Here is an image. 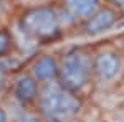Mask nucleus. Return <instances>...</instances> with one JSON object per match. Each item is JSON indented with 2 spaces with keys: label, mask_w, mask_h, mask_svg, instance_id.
I'll use <instances>...</instances> for the list:
<instances>
[{
  "label": "nucleus",
  "mask_w": 124,
  "mask_h": 122,
  "mask_svg": "<svg viewBox=\"0 0 124 122\" xmlns=\"http://www.w3.org/2000/svg\"><path fill=\"white\" fill-rule=\"evenodd\" d=\"M30 74L40 86L58 81V55L55 53H43L37 56L28 66Z\"/></svg>",
  "instance_id": "obj_8"
},
{
  "label": "nucleus",
  "mask_w": 124,
  "mask_h": 122,
  "mask_svg": "<svg viewBox=\"0 0 124 122\" xmlns=\"http://www.w3.org/2000/svg\"><path fill=\"white\" fill-rule=\"evenodd\" d=\"M85 109V97L53 81L40 87L33 112L45 122H79Z\"/></svg>",
  "instance_id": "obj_1"
},
{
  "label": "nucleus",
  "mask_w": 124,
  "mask_h": 122,
  "mask_svg": "<svg viewBox=\"0 0 124 122\" xmlns=\"http://www.w3.org/2000/svg\"><path fill=\"white\" fill-rule=\"evenodd\" d=\"M103 3L104 0H58L56 7L63 30L66 31L68 28H78Z\"/></svg>",
  "instance_id": "obj_5"
},
{
  "label": "nucleus",
  "mask_w": 124,
  "mask_h": 122,
  "mask_svg": "<svg viewBox=\"0 0 124 122\" xmlns=\"http://www.w3.org/2000/svg\"><path fill=\"white\" fill-rule=\"evenodd\" d=\"M93 79L94 89L109 91L124 81V50L106 43L93 48Z\"/></svg>",
  "instance_id": "obj_4"
},
{
  "label": "nucleus",
  "mask_w": 124,
  "mask_h": 122,
  "mask_svg": "<svg viewBox=\"0 0 124 122\" xmlns=\"http://www.w3.org/2000/svg\"><path fill=\"white\" fill-rule=\"evenodd\" d=\"M10 122H45V121L35 112H25L15 119H10Z\"/></svg>",
  "instance_id": "obj_11"
},
{
  "label": "nucleus",
  "mask_w": 124,
  "mask_h": 122,
  "mask_svg": "<svg viewBox=\"0 0 124 122\" xmlns=\"http://www.w3.org/2000/svg\"><path fill=\"white\" fill-rule=\"evenodd\" d=\"M58 83L85 97L94 91L93 48L73 46L58 56Z\"/></svg>",
  "instance_id": "obj_2"
},
{
  "label": "nucleus",
  "mask_w": 124,
  "mask_h": 122,
  "mask_svg": "<svg viewBox=\"0 0 124 122\" xmlns=\"http://www.w3.org/2000/svg\"><path fill=\"white\" fill-rule=\"evenodd\" d=\"M40 87L41 86L33 79V76L30 74L28 71H22L12 79V97L22 107L33 111L38 93H40Z\"/></svg>",
  "instance_id": "obj_7"
},
{
  "label": "nucleus",
  "mask_w": 124,
  "mask_h": 122,
  "mask_svg": "<svg viewBox=\"0 0 124 122\" xmlns=\"http://www.w3.org/2000/svg\"><path fill=\"white\" fill-rule=\"evenodd\" d=\"M18 3L25 7H37V5H51V3H56L58 0H17Z\"/></svg>",
  "instance_id": "obj_12"
},
{
  "label": "nucleus",
  "mask_w": 124,
  "mask_h": 122,
  "mask_svg": "<svg viewBox=\"0 0 124 122\" xmlns=\"http://www.w3.org/2000/svg\"><path fill=\"white\" fill-rule=\"evenodd\" d=\"M108 5H111V7H114V8L121 10L124 7V0H104Z\"/></svg>",
  "instance_id": "obj_14"
},
{
  "label": "nucleus",
  "mask_w": 124,
  "mask_h": 122,
  "mask_svg": "<svg viewBox=\"0 0 124 122\" xmlns=\"http://www.w3.org/2000/svg\"><path fill=\"white\" fill-rule=\"evenodd\" d=\"M17 27L27 40L38 45L56 41L65 33L56 3L25 7L17 18Z\"/></svg>",
  "instance_id": "obj_3"
},
{
  "label": "nucleus",
  "mask_w": 124,
  "mask_h": 122,
  "mask_svg": "<svg viewBox=\"0 0 124 122\" xmlns=\"http://www.w3.org/2000/svg\"><path fill=\"white\" fill-rule=\"evenodd\" d=\"M119 20H121V12L108 3H103L89 18L85 20L78 27V30L85 36H99L106 31L116 28L119 25Z\"/></svg>",
  "instance_id": "obj_6"
},
{
  "label": "nucleus",
  "mask_w": 124,
  "mask_h": 122,
  "mask_svg": "<svg viewBox=\"0 0 124 122\" xmlns=\"http://www.w3.org/2000/svg\"><path fill=\"white\" fill-rule=\"evenodd\" d=\"M10 73H12V66L7 59H0V94L5 91V87L10 83Z\"/></svg>",
  "instance_id": "obj_10"
},
{
  "label": "nucleus",
  "mask_w": 124,
  "mask_h": 122,
  "mask_svg": "<svg viewBox=\"0 0 124 122\" xmlns=\"http://www.w3.org/2000/svg\"><path fill=\"white\" fill-rule=\"evenodd\" d=\"M0 122H10L8 111L5 109V106H3V104H0Z\"/></svg>",
  "instance_id": "obj_13"
},
{
  "label": "nucleus",
  "mask_w": 124,
  "mask_h": 122,
  "mask_svg": "<svg viewBox=\"0 0 124 122\" xmlns=\"http://www.w3.org/2000/svg\"><path fill=\"white\" fill-rule=\"evenodd\" d=\"M15 50V38L8 28H0V59H7Z\"/></svg>",
  "instance_id": "obj_9"
},
{
  "label": "nucleus",
  "mask_w": 124,
  "mask_h": 122,
  "mask_svg": "<svg viewBox=\"0 0 124 122\" xmlns=\"http://www.w3.org/2000/svg\"><path fill=\"white\" fill-rule=\"evenodd\" d=\"M119 12H121V20H119V25H117V27H124V7L119 10Z\"/></svg>",
  "instance_id": "obj_15"
}]
</instances>
